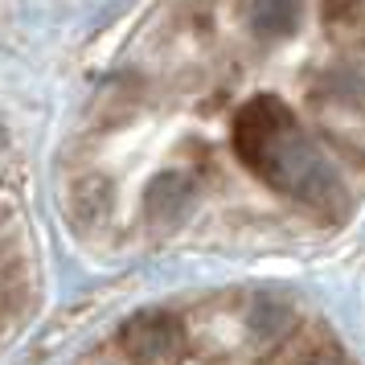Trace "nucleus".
<instances>
[{
	"mask_svg": "<svg viewBox=\"0 0 365 365\" xmlns=\"http://www.w3.org/2000/svg\"><path fill=\"white\" fill-rule=\"evenodd\" d=\"M292 132H296V115L287 111V103L275 95H259L234 115V152L242 156L247 168L259 173L263 160L275 152V144Z\"/></svg>",
	"mask_w": 365,
	"mask_h": 365,
	"instance_id": "1",
	"label": "nucleus"
},
{
	"mask_svg": "<svg viewBox=\"0 0 365 365\" xmlns=\"http://www.w3.org/2000/svg\"><path fill=\"white\" fill-rule=\"evenodd\" d=\"M123 349L132 365H181V329L165 312H140L123 324Z\"/></svg>",
	"mask_w": 365,
	"mask_h": 365,
	"instance_id": "2",
	"label": "nucleus"
},
{
	"mask_svg": "<svg viewBox=\"0 0 365 365\" xmlns=\"http://www.w3.org/2000/svg\"><path fill=\"white\" fill-rule=\"evenodd\" d=\"M296 4L299 0H255L250 21H255V34L263 37H279L296 25Z\"/></svg>",
	"mask_w": 365,
	"mask_h": 365,
	"instance_id": "3",
	"label": "nucleus"
}]
</instances>
